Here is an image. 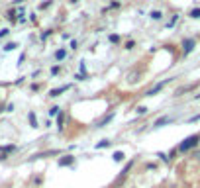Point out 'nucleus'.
<instances>
[{
    "mask_svg": "<svg viewBox=\"0 0 200 188\" xmlns=\"http://www.w3.org/2000/svg\"><path fill=\"white\" fill-rule=\"evenodd\" d=\"M198 141H200V135H190V137H186L185 141L181 143V151H188V149H192V147H196L198 145Z\"/></svg>",
    "mask_w": 200,
    "mask_h": 188,
    "instance_id": "1",
    "label": "nucleus"
},
{
    "mask_svg": "<svg viewBox=\"0 0 200 188\" xmlns=\"http://www.w3.org/2000/svg\"><path fill=\"white\" fill-rule=\"evenodd\" d=\"M75 163V157L73 155H65V157L59 159V166H71Z\"/></svg>",
    "mask_w": 200,
    "mask_h": 188,
    "instance_id": "2",
    "label": "nucleus"
},
{
    "mask_svg": "<svg viewBox=\"0 0 200 188\" xmlns=\"http://www.w3.org/2000/svg\"><path fill=\"white\" fill-rule=\"evenodd\" d=\"M171 122H173V118H169V116H163V118H159V120L153 123V127H161V126H165V123H171Z\"/></svg>",
    "mask_w": 200,
    "mask_h": 188,
    "instance_id": "3",
    "label": "nucleus"
},
{
    "mask_svg": "<svg viewBox=\"0 0 200 188\" xmlns=\"http://www.w3.org/2000/svg\"><path fill=\"white\" fill-rule=\"evenodd\" d=\"M198 86V82H194V84H190V86H182V88H179V90H177V94L175 96H181L182 92H190V90H194V88H196Z\"/></svg>",
    "mask_w": 200,
    "mask_h": 188,
    "instance_id": "4",
    "label": "nucleus"
},
{
    "mask_svg": "<svg viewBox=\"0 0 200 188\" xmlns=\"http://www.w3.org/2000/svg\"><path fill=\"white\" fill-rule=\"evenodd\" d=\"M185 47H186L185 53H190V51H192V47H194V39H186V41H185Z\"/></svg>",
    "mask_w": 200,
    "mask_h": 188,
    "instance_id": "5",
    "label": "nucleus"
},
{
    "mask_svg": "<svg viewBox=\"0 0 200 188\" xmlns=\"http://www.w3.org/2000/svg\"><path fill=\"white\" fill-rule=\"evenodd\" d=\"M163 86H165V82H161V84H157V86H155V88H151L149 92H147V96H153V94H157V92H159V90L163 88Z\"/></svg>",
    "mask_w": 200,
    "mask_h": 188,
    "instance_id": "6",
    "label": "nucleus"
},
{
    "mask_svg": "<svg viewBox=\"0 0 200 188\" xmlns=\"http://www.w3.org/2000/svg\"><path fill=\"white\" fill-rule=\"evenodd\" d=\"M28 118H30V123H31V127H37V120H35L34 112H30V114H28Z\"/></svg>",
    "mask_w": 200,
    "mask_h": 188,
    "instance_id": "7",
    "label": "nucleus"
},
{
    "mask_svg": "<svg viewBox=\"0 0 200 188\" xmlns=\"http://www.w3.org/2000/svg\"><path fill=\"white\" fill-rule=\"evenodd\" d=\"M69 86H63V88H55V90H51V96H59V94H61L63 92V90H67Z\"/></svg>",
    "mask_w": 200,
    "mask_h": 188,
    "instance_id": "8",
    "label": "nucleus"
},
{
    "mask_svg": "<svg viewBox=\"0 0 200 188\" xmlns=\"http://www.w3.org/2000/svg\"><path fill=\"white\" fill-rule=\"evenodd\" d=\"M65 55H67V53H65V49H59L57 53H55V59L59 61V59H65Z\"/></svg>",
    "mask_w": 200,
    "mask_h": 188,
    "instance_id": "9",
    "label": "nucleus"
},
{
    "mask_svg": "<svg viewBox=\"0 0 200 188\" xmlns=\"http://www.w3.org/2000/svg\"><path fill=\"white\" fill-rule=\"evenodd\" d=\"M114 161H116V163H120V161H124V153L116 151V153H114Z\"/></svg>",
    "mask_w": 200,
    "mask_h": 188,
    "instance_id": "10",
    "label": "nucleus"
},
{
    "mask_svg": "<svg viewBox=\"0 0 200 188\" xmlns=\"http://www.w3.org/2000/svg\"><path fill=\"white\" fill-rule=\"evenodd\" d=\"M151 18H153V20H161V18H163V14H161L159 10H155V12H151Z\"/></svg>",
    "mask_w": 200,
    "mask_h": 188,
    "instance_id": "11",
    "label": "nucleus"
},
{
    "mask_svg": "<svg viewBox=\"0 0 200 188\" xmlns=\"http://www.w3.org/2000/svg\"><path fill=\"white\" fill-rule=\"evenodd\" d=\"M190 18H200V8H194L190 12Z\"/></svg>",
    "mask_w": 200,
    "mask_h": 188,
    "instance_id": "12",
    "label": "nucleus"
},
{
    "mask_svg": "<svg viewBox=\"0 0 200 188\" xmlns=\"http://www.w3.org/2000/svg\"><path fill=\"white\" fill-rule=\"evenodd\" d=\"M108 145H110V141H106V139H104V141H100L98 145H96V147H98V149H102V147H108Z\"/></svg>",
    "mask_w": 200,
    "mask_h": 188,
    "instance_id": "13",
    "label": "nucleus"
},
{
    "mask_svg": "<svg viewBox=\"0 0 200 188\" xmlns=\"http://www.w3.org/2000/svg\"><path fill=\"white\" fill-rule=\"evenodd\" d=\"M57 126L63 127V114H61V112H59V118H57Z\"/></svg>",
    "mask_w": 200,
    "mask_h": 188,
    "instance_id": "14",
    "label": "nucleus"
},
{
    "mask_svg": "<svg viewBox=\"0 0 200 188\" xmlns=\"http://www.w3.org/2000/svg\"><path fill=\"white\" fill-rule=\"evenodd\" d=\"M110 41H112V43H118V41H120V37H118V35H110Z\"/></svg>",
    "mask_w": 200,
    "mask_h": 188,
    "instance_id": "15",
    "label": "nucleus"
},
{
    "mask_svg": "<svg viewBox=\"0 0 200 188\" xmlns=\"http://www.w3.org/2000/svg\"><path fill=\"white\" fill-rule=\"evenodd\" d=\"M145 112H147V108H145V106H139V108H137V114H145Z\"/></svg>",
    "mask_w": 200,
    "mask_h": 188,
    "instance_id": "16",
    "label": "nucleus"
},
{
    "mask_svg": "<svg viewBox=\"0 0 200 188\" xmlns=\"http://www.w3.org/2000/svg\"><path fill=\"white\" fill-rule=\"evenodd\" d=\"M133 45H136L133 41H128V43H126V49H133Z\"/></svg>",
    "mask_w": 200,
    "mask_h": 188,
    "instance_id": "17",
    "label": "nucleus"
},
{
    "mask_svg": "<svg viewBox=\"0 0 200 188\" xmlns=\"http://www.w3.org/2000/svg\"><path fill=\"white\" fill-rule=\"evenodd\" d=\"M14 47H16V43H8L6 47H4V49H6V51H10V49H14Z\"/></svg>",
    "mask_w": 200,
    "mask_h": 188,
    "instance_id": "18",
    "label": "nucleus"
},
{
    "mask_svg": "<svg viewBox=\"0 0 200 188\" xmlns=\"http://www.w3.org/2000/svg\"><path fill=\"white\" fill-rule=\"evenodd\" d=\"M4 35H8V30H2V31H0V37H4Z\"/></svg>",
    "mask_w": 200,
    "mask_h": 188,
    "instance_id": "19",
    "label": "nucleus"
},
{
    "mask_svg": "<svg viewBox=\"0 0 200 188\" xmlns=\"http://www.w3.org/2000/svg\"><path fill=\"white\" fill-rule=\"evenodd\" d=\"M71 2H77V0H71Z\"/></svg>",
    "mask_w": 200,
    "mask_h": 188,
    "instance_id": "20",
    "label": "nucleus"
}]
</instances>
